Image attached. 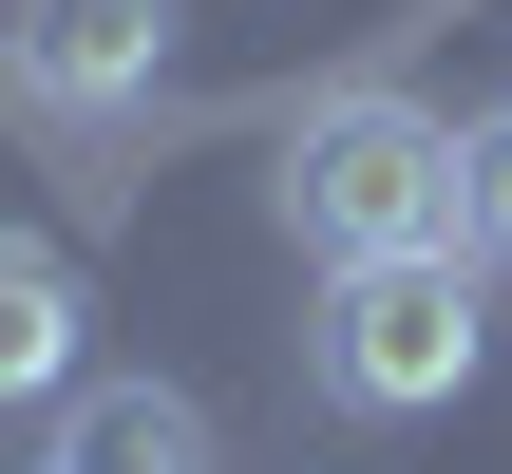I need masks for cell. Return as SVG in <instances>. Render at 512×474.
Listing matches in <instances>:
<instances>
[{"mask_svg": "<svg viewBox=\"0 0 512 474\" xmlns=\"http://www.w3.org/2000/svg\"><path fill=\"white\" fill-rule=\"evenodd\" d=\"M171 57V0H19V95L57 114H133Z\"/></svg>", "mask_w": 512, "mask_h": 474, "instance_id": "cell-3", "label": "cell"}, {"mask_svg": "<svg viewBox=\"0 0 512 474\" xmlns=\"http://www.w3.org/2000/svg\"><path fill=\"white\" fill-rule=\"evenodd\" d=\"M475 361H494L475 247H399V266H323L304 380H323L342 418H437V399H475Z\"/></svg>", "mask_w": 512, "mask_h": 474, "instance_id": "cell-2", "label": "cell"}, {"mask_svg": "<svg viewBox=\"0 0 512 474\" xmlns=\"http://www.w3.org/2000/svg\"><path fill=\"white\" fill-rule=\"evenodd\" d=\"M38 474H209V399L190 380H76Z\"/></svg>", "mask_w": 512, "mask_h": 474, "instance_id": "cell-4", "label": "cell"}, {"mask_svg": "<svg viewBox=\"0 0 512 474\" xmlns=\"http://www.w3.org/2000/svg\"><path fill=\"white\" fill-rule=\"evenodd\" d=\"M285 228L323 266H399V247H456V133L418 95H304L285 114Z\"/></svg>", "mask_w": 512, "mask_h": 474, "instance_id": "cell-1", "label": "cell"}, {"mask_svg": "<svg viewBox=\"0 0 512 474\" xmlns=\"http://www.w3.org/2000/svg\"><path fill=\"white\" fill-rule=\"evenodd\" d=\"M456 247L512 266V95H494V114H456Z\"/></svg>", "mask_w": 512, "mask_h": 474, "instance_id": "cell-6", "label": "cell"}, {"mask_svg": "<svg viewBox=\"0 0 512 474\" xmlns=\"http://www.w3.org/2000/svg\"><path fill=\"white\" fill-rule=\"evenodd\" d=\"M76 342H95V304H76V247L0 228V399H76Z\"/></svg>", "mask_w": 512, "mask_h": 474, "instance_id": "cell-5", "label": "cell"}]
</instances>
